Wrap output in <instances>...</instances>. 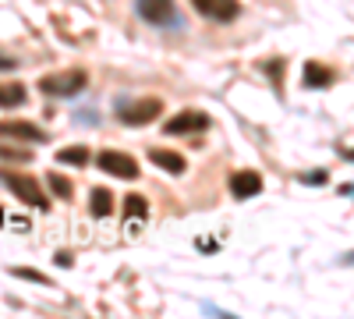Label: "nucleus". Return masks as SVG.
<instances>
[{
    "instance_id": "f257e3e1",
    "label": "nucleus",
    "mask_w": 354,
    "mask_h": 319,
    "mask_svg": "<svg viewBox=\"0 0 354 319\" xmlns=\"http://www.w3.org/2000/svg\"><path fill=\"white\" fill-rule=\"evenodd\" d=\"M0 181H4L21 202H28V206H36V210H50V202L39 188V181L32 178V174H18V170H0Z\"/></svg>"
},
{
    "instance_id": "f03ea898",
    "label": "nucleus",
    "mask_w": 354,
    "mask_h": 319,
    "mask_svg": "<svg viewBox=\"0 0 354 319\" xmlns=\"http://www.w3.org/2000/svg\"><path fill=\"white\" fill-rule=\"evenodd\" d=\"M88 85V75L82 68H71V71H57V75H43L39 78V89L46 96H78Z\"/></svg>"
},
{
    "instance_id": "7ed1b4c3",
    "label": "nucleus",
    "mask_w": 354,
    "mask_h": 319,
    "mask_svg": "<svg viewBox=\"0 0 354 319\" xmlns=\"http://www.w3.org/2000/svg\"><path fill=\"white\" fill-rule=\"evenodd\" d=\"M163 113V100L149 96V100H135V103H124L121 107V121L128 128H142V125H153Z\"/></svg>"
},
{
    "instance_id": "20e7f679",
    "label": "nucleus",
    "mask_w": 354,
    "mask_h": 319,
    "mask_svg": "<svg viewBox=\"0 0 354 319\" xmlns=\"http://www.w3.org/2000/svg\"><path fill=\"white\" fill-rule=\"evenodd\" d=\"M96 163H100V170L113 174V178H124V181H135V178H138V163H135V156H128V153L106 149V153L96 156Z\"/></svg>"
},
{
    "instance_id": "39448f33",
    "label": "nucleus",
    "mask_w": 354,
    "mask_h": 319,
    "mask_svg": "<svg viewBox=\"0 0 354 319\" xmlns=\"http://www.w3.org/2000/svg\"><path fill=\"white\" fill-rule=\"evenodd\" d=\"M202 128H209V118H205L202 110H181L177 118H170L163 125L167 135H192V131H202Z\"/></svg>"
},
{
    "instance_id": "423d86ee",
    "label": "nucleus",
    "mask_w": 354,
    "mask_h": 319,
    "mask_svg": "<svg viewBox=\"0 0 354 319\" xmlns=\"http://www.w3.org/2000/svg\"><path fill=\"white\" fill-rule=\"evenodd\" d=\"M192 8L205 18H213V21H234L241 11L238 0H192Z\"/></svg>"
},
{
    "instance_id": "0eeeda50",
    "label": "nucleus",
    "mask_w": 354,
    "mask_h": 319,
    "mask_svg": "<svg viewBox=\"0 0 354 319\" xmlns=\"http://www.w3.org/2000/svg\"><path fill=\"white\" fill-rule=\"evenodd\" d=\"M138 15L149 25H167L174 21L177 8H174V0H138Z\"/></svg>"
},
{
    "instance_id": "6e6552de",
    "label": "nucleus",
    "mask_w": 354,
    "mask_h": 319,
    "mask_svg": "<svg viewBox=\"0 0 354 319\" xmlns=\"http://www.w3.org/2000/svg\"><path fill=\"white\" fill-rule=\"evenodd\" d=\"M0 135L18 142H46V131L32 121H0Z\"/></svg>"
},
{
    "instance_id": "1a4fd4ad",
    "label": "nucleus",
    "mask_w": 354,
    "mask_h": 319,
    "mask_svg": "<svg viewBox=\"0 0 354 319\" xmlns=\"http://www.w3.org/2000/svg\"><path fill=\"white\" fill-rule=\"evenodd\" d=\"M259 192H262V174H255V170H238L230 178V195L234 199H252Z\"/></svg>"
},
{
    "instance_id": "9d476101",
    "label": "nucleus",
    "mask_w": 354,
    "mask_h": 319,
    "mask_svg": "<svg viewBox=\"0 0 354 319\" xmlns=\"http://www.w3.org/2000/svg\"><path fill=\"white\" fill-rule=\"evenodd\" d=\"M333 82H337V71L333 68L319 64V61H308L305 64V85H308V89H330Z\"/></svg>"
},
{
    "instance_id": "9b49d317",
    "label": "nucleus",
    "mask_w": 354,
    "mask_h": 319,
    "mask_svg": "<svg viewBox=\"0 0 354 319\" xmlns=\"http://www.w3.org/2000/svg\"><path fill=\"white\" fill-rule=\"evenodd\" d=\"M28 100V89L21 82H0V110H18Z\"/></svg>"
},
{
    "instance_id": "f8f14e48",
    "label": "nucleus",
    "mask_w": 354,
    "mask_h": 319,
    "mask_svg": "<svg viewBox=\"0 0 354 319\" xmlns=\"http://www.w3.org/2000/svg\"><path fill=\"white\" fill-rule=\"evenodd\" d=\"M149 160H153L160 170H167V174H185V170H188L185 156H181V153H170V149H153Z\"/></svg>"
},
{
    "instance_id": "ddd939ff",
    "label": "nucleus",
    "mask_w": 354,
    "mask_h": 319,
    "mask_svg": "<svg viewBox=\"0 0 354 319\" xmlns=\"http://www.w3.org/2000/svg\"><path fill=\"white\" fill-rule=\"evenodd\" d=\"M88 199H93V206H88V210H93V217H110L113 213V195L106 188H93V195H88Z\"/></svg>"
},
{
    "instance_id": "4468645a",
    "label": "nucleus",
    "mask_w": 354,
    "mask_h": 319,
    "mask_svg": "<svg viewBox=\"0 0 354 319\" xmlns=\"http://www.w3.org/2000/svg\"><path fill=\"white\" fill-rule=\"evenodd\" d=\"M88 160H93V156H88L85 146H68V149L57 153V163H71V167H85Z\"/></svg>"
},
{
    "instance_id": "2eb2a0df",
    "label": "nucleus",
    "mask_w": 354,
    "mask_h": 319,
    "mask_svg": "<svg viewBox=\"0 0 354 319\" xmlns=\"http://www.w3.org/2000/svg\"><path fill=\"white\" fill-rule=\"evenodd\" d=\"M145 213H149V206H145V199L131 192V195L124 199V217H145Z\"/></svg>"
},
{
    "instance_id": "dca6fc26",
    "label": "nucleus",
    "mask_w": 354,
    "mask_h": 319,
    "mask_svg": "<svg viewBox=\"0 0 354 319\" xmlns=\"http://www.w3.org/2000/svg\"><path fill=\"white\" fill-rule=\"evenodd\" d=\"M50 188H53V195H61V199L75 195V188H71V181L64 178V174H50Z\"/></svg>"
},
{
    "instance_id": "f3484780",
    "label": "nucleus",
    "mask_w": 354,
    "mask_h": 319,
    "mask_svg": "<svg viewBox=\"0 0 354 319\" xmlns=\"http://www.w3.org/2000/svg\"><path fill=\"white\" fill-rule=\"evenodd\" d=\"M18 280H32V284H43V287H50V277L46 273H39V270H28V266H15L11 270Z\"/></svg>"
},
{
    "instance_id": "a211bd4d",
    "label": "nucleus",
    "mask_w": 354,
    "mask_h": 319,
    "mask_svg": "<svg viewBox=\"0 0 354 319\" xmlns=\"http://www.w3.org/2000/svg\"><path fill=\"white\" fill-rule=\"evenodd\" d=\"M0 156H4V160H18V163H32V149H11V146H0Z\"/></svg>"
},
{
    "instance_id": "6ab92c4d",
    "label": "nucleus",
    "mask_w": 354,
    "mask_h": 319,
    "mask_svg": "<svg viewBox=\"0 0 354 319\" xmlns=\"http://www.w3.org/2000/svg\"><path fill=\"white\" fill-rule=\"evenodd\" d=\"M287 68V61H270V64H266V71H270V78L280 85V71Z\"/></svg>"
},
{
    "instance_id": "aec40b11",
    "label": "nucleus",
    "mask_w": 354,
    "mask_h": 319,
    "mask_svg": "<svg viewBox=\"0 0 354 319\" xmlns=\"http://www.w3.org/2000/svg\"><path fill=\"white\" fill-rule=\"evenodd\" d=\"M301 181L305 185H322V181H326V170H312V174H305Z\"/></svg>"
},
{
    "instance_id": "412c9836",
    "label": "nucleus",
    "mask_w": 354,
    "mask_h": 319,
    "mask_svg": "<svg viewBox=\"0 0 354 319\" xmlns=\"http://www.w3.org/2000/svg\"><path fill=\"white\" fill-rule=\"evenodd\" d=\"M18 61H11V57H0V71H15Z\"/></svg>"
},
{
    "instance_id": "4be33fe9",
    "label": "nucleus",
    "mask_w": 354,
    "mask_h": 319,
    "mask_svg": "<svg viewBox=\"0 0 354 319\" xmlns=\"http://www.w3.org/2000/svg\"><path fill=\"white\" fill-rule=\"evenodd\" d=\"M0 224H4V210H0Z\"/></svg>"
}]
</instances>
